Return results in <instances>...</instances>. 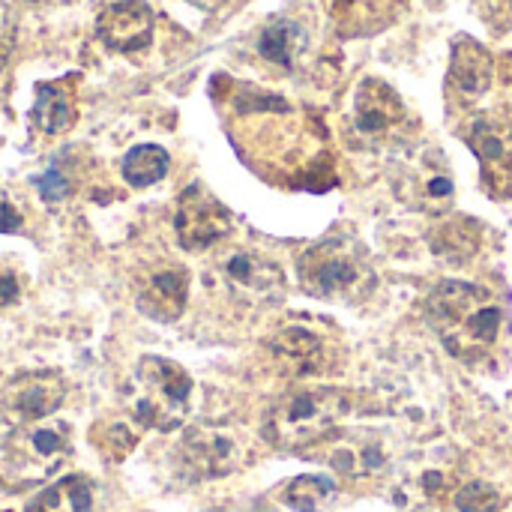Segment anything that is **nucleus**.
Wrapping results in <instances>:
<instances>
[{
    "label": "nucleus",
    "mask_w": 512,
    "mask_h": 512,
    "mask_svg": "<svg viewBox=\"0 0 512 512\" xmlns=\"http://www.w3.org/2000/svg\"><path fill=\"white\" fill-rule=\"evenodd\" d=\"M426 318L444 348L465 363L489 360L507 330V315L486 288L453 279L429 294Z\"/></svg>",
    "instance_id": "f257e3e1"
},
{
    "label": "nucleus",
    "mask_w": 512,
    "mask_h": 512,
    "mask_svg": "<svg viewBox=\"0 0 512 512\" xmlns=\"http://www.w3.org/2000/svg\"><path fill=\"white\" fill-rule=\"evenodd\" d=\"M297 279L306 294L327 303H360L375 291V267L369 249L354 237H327L303 249Z\"/></svg>",
    "instance_id": "f03ea898"
},
{
    "label": "nucleus",
    "mask_w": 512,
    "mask_h": 512,
    "mask_svg": "<svg viewBox=\"0 0 512 512\" xmlns=\"http://www.w3.org/2000/svg\"><path fill=\"white\" fill-rule=\"evenodd\" d=\"M351 411V396L339 387H303L279 399L267 420L264 438L276 450H306L327 441Z\"/></svg>",
    "instance_id": "7ed1b4c3"
},
{
    "label": "nucleus",
    "mask_w": 512,
    "mask_h": 512,
    "mask_svg": "<svg viewBox=\"0 0 512 512\" xmlns=\"http://www.w3.org/2000/svg\"><path fill=\"white\" fill-rule=\"evenodd\" d=\"M72 456V429L60 420H39L12 429L0 444V489L21 495L51 480Z\"/></svg>",
    "instance_id": "20e7f679"
},
{
    "label": "nucleus",
    "mask_w": 512,
    "mask_h": 512,
    "mask_svg": "<svg viewBox=\"0 0 512 512\" xmlns=\"http://www.w3.org/2000/svg\"><path fill=\"white\" fill-rule=\"evenodd\" d=\"M192 402L189 372L165 357H141L129 381V414L141 429L174 432L186 423Z\"/></svg>",
    "instance_id": "39448f33"
},
{
    "label": "nucleus",
    "mask_w": 512,
    "mask_h": 512,
    "mask_svg": "<svg viewBox=\"0 0 512 512\" xmlns=\"http://www.w3.org/2000/svg\"><path fill=\"white\" fill-rule=\"evenodd\" d=\"M354 132L369 147H390L402 144L414 123L402 102V96L381 78H363L354 93V111H351Z\"/></svg>",
    "instance_id": "423d86ee"
},
{
    "label": "nucleus",
    "mask_w": 512,
    "mask_h": 512,
    "mask_svg": "<svg viewBox=\"0 0 512 512\" xmlns=\"http://www.w3.org/2000/svg\"><path fill=\"white\" fill-rule=\"evenodd\" d=\"M66 399V381L54 369L18 372L0 384V420L12 429L48 420Z\"/></svg>",
    "instance_id": "0eeeda50"
},
{
    "label": "nucleus",
    "mask_w": 512,
    "mask_h": 512,
    "mask_svg": "<svg viewBox=\"0 0 512 512\" xmlns=\"http://www.w3.org/2000/svg\"><path fill=\"white\" fill-rule=\"evenodd\" d=\"M180 462L192 480L228 477L243 465V444L228 426H195L180 441Z\"/></svg>",
    "instance_id": "6e6552de"
},
{
    "label": "nucleus",
    "mask_w": 512,
    "mask_h": 512,
    "mask_svg": "<svg viewBox=\"0 0 512 512\" xmlns=\"http://www.w3.org/2000/svg\"><path fill=\"white\" fill-rule=\"evenodd\" d=\"M174 231L186 252H204L231 234V210L201 183H192L177 201Z\"/></svg>",
    "instance_id": "1a4fd4ad"
},
{
    "label": "nucleus",
    "mask_w": 512,
    "mask_h": 512,
    "mask_svg": "<svg viewBox=\"0 0 512 512\" xmlns=\"http://www.w3.org/2000/svg\"><path fill=\"white\" fill-rule=\"evenodd\" d=\"M468 144L480 159L483 183L492 195H512V117L504 111L483 114L468 129Z\"/></svg>",
    "instance_id": "9d476101"
},
{
    "label": "nucleus",
    "mask_w": 512,
    "mask_h": 512,
    "mask_svg": "<svg viewBox=\"0 0 512 512\" xmlns=\"http://www.w3.org/2000/svg\"><path fill=\"white\" fill-rule=\"evenodd\" d=\"M399 195L420 213L444 216L456 198V183L447 159L438 150L420 153L411 165H405L399 177Z\"/></svg>",
    "instance_id": "9b49d317"
},
{
    "label": "nucleus",
    "mask_w": 512,
    "mask_h": 512,
    "mask_svg": "<svg viewBox=\"0 0 512 512\" xmlns=\"http://www.w3.org/2000/svg\"><path fill=\"white\" fill-rule=\"evenodd\" d=\"M222 279L234 300L246 306L270 303L285 291L282 270L258 252H234L222 261Z\"/></svg>",
    "instance_id": "f8f14e48"
},
{
    "label": "nucleus",
    "mask_w": 512,
    "mask_h": 512,
    "mask_svg": "<svg viewBox=\"0 0 512 512\" xmlns=\"http://www.w3.org/2000/svg\"><path fill=\"white\" fill-rule=\"evenodd\" d=\"M153 9L144 0H117L96 15V36L120 54H138L153 42Z\"/></svg>",
    "instance_id": "ddd939ff"
},
{
    "label": "nucleus",
    "mask_w": 512,
    "mask_h": 512,
    "mask_svg": "<svg viewBox=\"0 0 512 512\" xmlns=\"http://www.w3.org/2000/svg\"><path fill=\"white\" fill-rule=\"evenodd\" d=\"M186 300H189V273L180 264H165L147 273V279L138 288L135 306L144 318L171 324L183 315Z\"/></svg>",
    "instance_id": "4468645a"
},
{
    "label": "nucleus",
    "mask_w": 512,
    "mask_h": 512,
    "mask_svg": "<svg viewBox=\"0 0 512 512\" xmlns=\"http://www.w3.org/2000/svg\"><path fill=\"white\" fill-rule=\"evenodd\" d=\"M495 63L492 54L471 36H459L453 42V60L447 72V87L462 102H477L492 87Z\"/></svg>",
    "instance_id": "2eb2a0df"
},
{
    "label": "nucleus",
    "mask_w": 512,
    "mask_h": 512,
    "mask_svg": "<svg viewBox=\"0 0 512 512\" xmlns=\"http://www.w3.org/2000/svg\"><path fill=\"white\" fill-rule=\"evenodd\" d=\"M327 462L342 474V477H351V480H366V477H375L378 471L387 468L390 462V450H387V441L378 435V432H351L345 438H339L333 447H330V456Z\"/></svg>",
    "instance_id": "dca6fc26"
},
{
    "label": "nucleus",
    "mask_w": 512,
    "mask_h": 512,
    "mask_svg": "<svg viewBox=\"0 0 512 512\" xmlns=\"http://www.w3.org/2000/svg\"><path fill=\"white\" fill-rule=\"evenodd\" d=\"M78 111H75V96H72V81L60 78V81H45L36 84V99L30 108V120L39 132L45 135H60L75 123Z\"/></svg>",
    "instance_id": "f3484780"
},
{
    "label": "nucleus",
    "mask_w": 512,
    "mask_h": 512,
    "mask_svg": "<svg viewBox=\"0 0 512 512\" xmlns=\"http://www.w3.org/2000/svg\"><path fill=\"white\" fill-rule=\"evenodd\" d=\"M96 510V486L84 474H69L39 492L24 512H93Z\"/></svg>",
    "instance_id": "a211bd4d"
},
{
    "label": "nucleus",
    "mask_w": 512,
    "mask_h": 512,
    "mask_svg": "<svg viewBox=\"0 0 512 512\" xmlns=\"http://www.w3.org/2000/svg\"><path fill=\"white\" fill-rule=\"evenodd\" d=\"M273 354L282 369L303 378V375H315L321 369L324 345L315 333H309L303 327H288L273 339Z\"/></svg>",
    "instance_id": "6ab92c4d"
},
{
    "label": "nucleus",
    "mask_w": 512,
    "mask_h": 512,
    "mask_svg": "<svg viewBox=\"0 0 512 512\" xmlns=\"http://www.w3.org/2000/svg\"><path fill=\"white\" fill-rule=\"evenodd\" d=\"M327 3L336 27L345 36H363L384 27V21L402 0H327Z\"/></svg>",
    "instance_id": "aec40b11"
},
{
    "label": "nucleus",
    "mask_w": 512,
    "mask_h": 512,
    "mask_svg": "<svg viewBox=\"0 0 512 512\" xmlns=\"http://www.w3.org/2000/svg\"><path fill=\"white\" fill-rule=\"evenodd\" d=\"M306 45H309L306 30L291 18H273L258 36V54L276 66H294L297 57L306 51Z\"/></svg>",
    "instance_id": "412c9836"
},
{
    "label": "nucleus",
    "mask_w": 512,
    "mask_h": 512,
    "mask_svg": "<svg viewBox=\"0 0 512 512\" xmlns=\"http://www.w3.org/2000/svg\"><path fill=\"white\" fill-rule=\"evenodd\" d=\"M171 156L165 153V147L159 144H138L132 147L123 162H120V174L132 189H147L153 183H159L168 174Z\"/></svg>",
    "instance_id": "4be33fe9"
},
{
    "label": "nucleus",
    "mask_w": 512,
    "mask_h": 512,
    "mask_svg": "<svg viewBox=\"0 0 512 512\" xmlns=\"http://www.w3.org/2000/svg\"><path fill=\"white\" fill-rule=\"evenodd\" d=\"M282 498L297 512H327L336 501V483L318 474H306V477L291 480Z\"/></svg>",
    "instance_id": "5701e85b"
},
{
    "label": "nucleus",
    "mask_w": 512,
    "mask_h": 512,
    "mask_svg": "<svg viewBox=\"0 0 512 512\" xmlns=\"http://www.w3.org/2000/svg\"><path fill=\"white\" fill-rule=\"evenodd\" d=\"M435 252L447 261H462V258H471L480 246V228L474 222H447L441 225V231L435 234L432 240Z\"/></svg>",
    "instance_id": "b1692460"
},
{
    "label": "nucleus",
    "mask_w": 512,
    "mask_h": 512,
    "mask_svg": "<svg viewBox=\"0 0 512 512\" xmlns=\"http://www.w3.org/2000/svg\"><path fill=\"white\" fill-rule=\"evenodd\" d=\"M456 507L459 512H501L504 498L489 483H468L456 492Z\"/></svg>",
    "instance_id": "393cba45"
},
{
    "label": "nucleus",
    "mask_w": 512,
    "mask_h": 512,
    "mask_svg": "<svg viewBox=\"0 0 512 512\" xmlns=\"http://www.w3.org/2000/svg\"><path fill=\"white\" fill-rule=\"evenodd\" d=\"M24 291V270L15 258H0V309H9L21 300Z\"/></svg>",
    "instance_id": "a878e982"
},
{
    "label": "nucleus",
    "mask_w": 512,
    "mask_h": 512,
    "mask_svg": "<svg viewBox=\"0 0 512 512\" xmlns=\"http://www.w3.org/2000/svg\"><path fill=\"white\" fill-rule=\"evenodd\" d=\"M15 39H18V24H15V12L0 0V75L15 51Z\"/></svg>",
    "instance_id": "bb28decb"
},
{
    "label": "nucleus",
    "mask_w": 512,
    "mask_h": 512,
    "mask_svg": "<svg viewBox=\"0 0 512 512\" xmlns=\"http://www.w3.org/2000/svg\"><path fill=\"white\" fill-rule=\"evenodd\" d=\"M36 186H39L42 201H48V204H57L60 198L69 195V180H66L57 168H51V171H45L42 177H36Z\"/></svg>",
    "instance_id": "cd10ccee"
},
{
    "label": "nucleus",
    "mask_w": 512,
    "mask_h": 512,
    "mask_svg": "<svg viewBox=\"0 0 512 512\" xmlns=\"http://www.w3.org/2000/svg\"><path fill=\"white\" fill-rule=\"evenodd\" d=\"M21 225H24L21 210L15 207V201L6 192H0V234H15V231H21Z\"/></svg>",
    "instance_id": "c85d7f7f"
},
{
    "label": "nucleus",
    "mask_w": 512,
    "mask_h": 512,
    "mask_svg": "<svg viewBox=\"0 0 512 512\" xmlns=\"http://www.w3.org/2000/svg\"><path fill=\"white\" fill-rule=\"evenodd\" d=\"M483 15L486 21L492 24H501V27H512V0H483Z\"/></svg>",
    "instance_id": "c756f323"
},
{
    "label": "nucleus",
    "mask_w": 512,
    "mask_h": 512,
    "mask_svg": "<svg viewBox=\"0 0 512 512\" xmlns=\"http://www.w3.org/2000/svg\"><path fill=\"white\" fill-rule=\"evenodd\" d=\"M192 6H198V9H204V12H213V9H219V6H225L228 0H189Z\"/></svg>",
    "instance_id": "7c9ffc66"
},
{
    "label": "nucleus",
    "mask_w": 512,
    "mask_h": 512,
    "mask_svg": "<svg viewBox=\"0 0 512 512\" xmlns=\"http://www.w3.org/2000/svg\"><path fill=\"white\" fill-rule=\"evenodd\" d=\"M3 512H9V510H3Z\"/></svg>",
    "instance_id": "2f4dec72"
}]
</instances>
